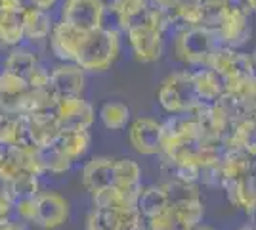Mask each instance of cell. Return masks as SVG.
I'll return each mask as SVG.
<instances>
[{
    "label": "cell",
    "instance_id": "41",
    "mask_svg": "<svg viewBox=\"0 0 256 230\" xmlns=\"http://www.w3.org/2000/svg\"><path fill=\"white\" fill-rule=\"evenodd\" d=\"M27 0H0V8H8V10L23 12L27 8Z\"/></svg>",
    "mask_w": 256,
    "mask_h": 230
},
{
    "label": "cell",
    "instance_id": "7",
    "mask_svg": "<svg viewBox=\"0 0 256 230\" xmlns=\"http://www.w3.org/2000/svg\"><path fill=\"white\" fill-rule=\"evenodd\" d=\"M208 67L212 69L214 73H218V75L222 77V81L230 79V77L256 73V64L254 60H252V56L245 54V52H239L237 48L222 46V44L210 56Z\"/></svg>",
    "mask_w": 256,
    "mask_h": 230
},
{
    "label": "cell",
    "instance_id": "26",
    "mask_svg": "<svg viewBox=\"0 0 256 230\" xmlns=\"http://www.w3.org/2000/svg\"><path fill=\"white\" fill-rule=\"evenodd\" d=\"M138 211L142 213L144 219L150 220L151 217L162 213L164 209H168V197H166V192L162 184L160 186H148L142 188L138 197Z\"/></svg>",
    "mask_w": 256,
    "mask_h": 230
},
{
    "label": "cell",
    "instance_id": "33",
    "mask_svg": "<svg viewBox=\"0 0 256 230\" xmlns=\"http://www.w3.org/2000/svg\"><path fill=\"white\" fill-rule=\"evenodd\" d=\"M228 8L224 0H203L201 2V27L216 33L224 22Z\"/></svg>",
    "mask_w": 256,
    "mask_h": 230
},
{
    "label": "cell",
    "instance_id": "50",
    "mask_svg": "<svg viewBox=\"0 0 256 230\" xmlns=\"http://www.w3.org/2000/svg\"><path fill=\"white\" fill-rule=\"evenodd\" d=\"M197 2H203V0H197Z\"/></svg>",
    "mask_w": 256,
    "mask_h": 230
},
{
    "label": "cell",
    "instance_id": "15",
    "mask_svg": "<svg viewBox=\"0 0 256 230\" xmlns=\"http://www.w3.org/2000/svg\"><path fill=\"white\" fill-rule=\"evenodd\" d=\"M23 37L31 44H38L48 41L54 27L52 12L40 10L34 6H27L23 10Z\"/></svg>",
    "mask_w": 256,
    "mask_h": 230
},
{
    "label": "cell",
    "instance_id": "32",
    "mask_svg": "<svg viewBox=\"0 0 256 230\" xmlns=\"http://www.w3.org/2000/svg\"><path fill=\"white\" fill-rule=\"evenodd\" d=\"M8 190H10L12 197V205L16 201H22V199H31L40 194V180L38 176L34 175H23L16 180L8 182Z\"/></svg>",
    "mask_w": 256,
    "mask_h": 230
},
{
    "label": "cell",
    "instance_id": "22",
    "mask_svg": "<svg viewBox=\"0 0 256 230\" xmlns=\"http://www.w3.org/2000/svg\"><path fill=\"white\" fill-rule=\"evenodd\" d=\"M193 83L203 104H212L224 94V81L210 67H199L193 71Z\"/></svg>",
    "mask_w": 256,
    "mask_h": 230
},
{
    "label": "cell",
    "instance_id": "37",
    "mask_svg": "<svg viewBox=\"0 0 256 230\" xmlns=\"http://www.w3.org/2000/svg\"><path fill=\"white\" fill-rule=\"evenodd\" d=\"M29 88H48L50 87V71L44 66L36 64L25 77Z\"/></svg>",
    "mask_w": 256,
    "mask_h": 230
},
{
    "label": "cell",
    "instance_id": "8",
    "mask_svg": "<svg viewBox=\"0 0 256 230\" xmlns=\"http://www.w3.org/2000/svg\"><path fill=\"white\" fill-rule=\"evenodd\" d=\"M86 33L88 31H82V29H78L71 23H54L50 37H48L54 58L60 60V62H75L76 54H78L80 46L84 43Z\"/></svg>",
    "mask_w": 256,
    "mask_h": 230
},
{
    "label": "cell",
    "instance_id": "46",
    "mask_svg": "<svg viewBox=\"0 0 256 230\" xmlns=\"http://www.w3.org/2000/svg\"><path fill=\"white\" fill-rule=\"evenodd\" d=\"M192 230H212V228H206V226H193Z\"/></svg>",
    "mask_w": 256,
    "mask_h": 230
},
{
    "label": "cell",
    "instance_id": "16",
    "mask_svg": "<svg viewBox=\"0 0 256 230\" xmlns=\"http://www.w3.org/2000/svg\"><path fill=\"white\" fill-rule=\"evenodd\" d=\"M113 161L111 157L100 155L82 167V184L90 194L113 184Z\"/></svg>",
    "mask_w": 256,
    "mask_h": 230
},
{
    "label": "cell",
    "instance_id": "2",
    "mask_svg": "<svg viewBox=\"0 0 256 230\" xmlns=\"http://www.w3.org/2000/svg\"><path fill=\"white\" fill-rule=\"evenodd\" d=\"M157 98L162 110H166L168 113H190L203 104L195 90L193 71L188 69L176 71L166 77L160 83Z\"/></svg>",
    "mask_w": 256,
    "mask_h": 230
},
{
    "label": "cell",
    "instance_id": "21",
    "mask_svg": "<svg viewBox=\"0 0 256 230\" xmlns=\"http://www.w3.org/2000/svg\"><path fill=\"white\" fill-rule=\"evenodd\" d=\"M27 127L25 117L20 113H6L0 111V146L12 148L27 144Z\"/></svg>",
    "mask_w": 256,
    "mask_h": 230
},
{
    "label": "cell",
    "instance_id": "9",
    "mask_svg": "<svg viewBox=\"0 0 256 230\" xmlns=\"http://www.w3.org/2000/svg\"><path fill=\"white\" fill-rule=\"evenodd\" d=\"M86 87V71L75 62H60L50 71V90L56 98L80 96Z\"/></svg>",
    "mask_w": 256,
    "mask_h": 230
},
{
    "label": "cell",
    "instance_id": "43",
    "mask_svg": "<svg viewBox=\"0 0 256 230\" xmlns=\"http://www.w3.org/2000/svg\"><path fill=\"white\" fill-rule=\"evenodd\" d=\"M151 4H155V6H159V8H164V10H170L174 8L176 4H180L182 0H150Z\"/></svg>",
    "mask_w": 256,
    "mask_h": 230
},
{
    "label": "cell",
    "instance_id": "17",
    "mask_svg": "<svg viewBox=\"0 0 256 230\" xmlns=\"http://www.w3.org/2000/svg\"><path fill=\"white\" fill-rule=\"evenodd\" d=\"M29 88L25 77L16 75L8 69L0 71V111L18 113V102Z\"/></svg>",
    "mask_w": 256,
    "mask_h": 230
},
{
    "label": "cell",
    "instance_id": "18",
    "mask_svg": "<svg viewBox=\"0 0 256 230\" xmlns=\"http://www.w3.org/2000/svg\"><path fill=\"white\" fill-rule=\"evenodd\" d=\"M54 144L75 163L88 153L90 146H92V136L84 129H62L60 136L56 138Z\"/></svg>",
    "mask_w": 256,
    "mask_h": 230
},
{
    "label": "cell",
    "instance_id": "39",
    "mask_svg": "<svg viewBox=\"0 0 256 230\" xmlns=\"http://www.w3.org/2000/svg\"><path fill=\"white\" fill-rule=\"evenodd\" d=\"M12 211V197L8 190V182L0 178V215H10Z\"/></svg>",
    "mask_w": 256,
    "mask_h": 230
},
{
    "label": "cell",
    "instance_id": "35",
    "mask_svg": "<svg viewBox=\"0 0 256 230\" xmlns=\"http://www.w3.org/2000/svg\"><path fill=\"white\" fill-rule=\"evenodd\" d=\"M148 230H192V226L188 222H184L176 215L174 209L168 207L159 215L151 217L150 222H148Z\"/></svg>",
    "mask_w": 256,
    "mask_h": 230
},
{
    "label": "cell",
    "instance_id": "14",
    "mask_svg": "<svg viewBox=\"0 0 256 230\" xmlns=\"http://www.w3.org/2000/svg\"><path fill=\"white\" fill-rule=\"evenodd\" d=\"M150 0H111L107 2V12L115 18L120 31L126 33L132 25H138L146 18Z\"/></svg>",
    "mask_w": 256,
    "mask_h": 230
},
{
    "label": "cell",
    "instance_id": "11",
    "mask_svg": "<svg viewBox=\"0 0 256 230\" xmlns=\"http://www.w3.org/2000/svg\"><path fill=\"white\" fill-rule=\"evenodd\" d=\"M23 117H25V127H27V140L36 148L52 146L62 132V125L54 110L38 111V113L23 115Z\"/></svg>",
    "mask_w": 256,
    "mask_h": 230
},
{
    "label": "cell",
    "instance_id": "40",
    "mask_svg": "<svg viewBox=\"0 0 256 230\" xmlns=\"http://www.w3.org/2000/svg\"><path fill=\"white\" fill-rule=\"evenodd\" d=\"M228 12H237V14H245V16H252L250 10V2L248 0H224Z\"/></svg>",
    "mask_w": 256,
    "mask_h": 230
},
{
    "label": "cell",
    "instance_id": "20",
    "mask_svg": "<svg viewBox=\"0 0 256 230\" xmlns=\"http://www.w3.org/2000/svg\"><path fill=\"white\" fill-rule=\"evenodd\" d=\"M23 12L0 8V48H14L25 41L23 37Z\"/></svg>",
    "mask_w": 256,
    "mask_h": 230
},
{
    "label": "cell",
    "instance_id": "24",
    "mask_svg": "<svg viewBox=\"0 0 256 230\" xmlns=\"http://www.w3.org/2000/svg\"><path fill=\"white\" fill-rule=\"evenodd\" d=\"M170 29L186 31L192 27H201V2L197 0H182L180 4H176L170 8Z\"/></svg>",
    "mask_w": 256,
    "mask_h": 230
},
{
    "label": "cell",
    "instance_id": "48",
    "mask_svg": "<svg viewBox=\"0 0 256 230\" xmlns=\"http://www.w3.org/2000/svg\"><path fill=\"white\" fill-rule=\"evenodd\" d=\"M252 60H254V64H256V50H254V54H252Z\"/></svg>",
    "mask_w": 256,
    "mask_h": 230
},
{
    "label": "cell",
    "instance_id": "6",
    "mask_svg": "<svg viewBox=\"0 0 256 230\" xmlns=\"http://www.w3.org/2000/svg\"><path fill=\"white\" fill-rule=\"evenodd\" d=\"M54 111L58 115L62 129H84V131H88L94 125V119H96L92 104L82 98V94L80 96H62V98H58Z\"/></svg>",
    "mask_w": 256,
    "mask_h": 230
},
{
    "label": "cell",
    "instance_id": "30",
    "mask_svg": "<svg viewBox=\"0 0 256 230\" xmlns=\"http://www.w3.org/2000/svg\"><path fill=\"white\" fill-rule=\"evenodd\" d=\"M113 184L117 186H140L142 184V169L132 159H115L113 161Z\"/></svg>",
    "mask_w": 256,
    "mask_h": 230
},
{
    "label": "cell",
    "instance_id": "47",
    "mask_svg": "<svg viewBox=\"0 0 256 230\" xmlns=\"http://www.w3.org/2000/svg\"><path fill=\"white\" fill-rule=\"evenodd\" d=\"M237 230H256V226H241V228H237Z\"/></svg>",
    "mask_w": 256,
    "mask_h": 230
},
{
    "label": "cell",
    "instance_id": "4",
    "mask_svg": "<svg viewBox=\"0 0 256 230\" xmlns=\"http://www.w3.org/2000/svg\"><path fill=\"white\" fill-rule=\"evenodd\" d=\"M106 14V0H64L60 6V22L71 23L82 31H94L104 27Z\"/></svg>",
    "mask_w": 256,
    "mask_h": 230
},
{
    "label": "cell",
    "instance_id": "27",
    "mask_svg": "<svg viewBox=\"0 0 256 230\" xmlns=\"http://www.w3.org/2000/svg\"><path fill=\"white\" fill-rule=\"evenodd\" d=\"M36 64H38L36 52H32L31 48H25L22 44H18V46L10 48V52H8L4 64H2V69H8V71L16 73V75L27 77V73Z\"/></svg>",
    "mask_w": 256,
    "mask_h": 230
},
{
    "label": "cell",
    "instance_id": "51",
    "mask_svg": "<svg viewBox=\"0 0 256 230\" xmlns=\"http://www.w3.org/2000/svg\"><path fill=\"white\" fill-rule=\"evenodd\" d=\"M254 178H256V176H254Z\"/></svg>",
    "mask_w": 256,
    "mask_h": 230
},
{
    "label": "cell",
    "instance_id": "45",
    "mask_svg": "<svg viewBox=\"0 0 256 230\" xmlns=\"http://www.w3.org/2000/svg\"><path fill=\"white\" fill-rule=\"evenodd\" d=\"M4 152H6V148H4V146H0V161L4 159Z\"/></svg>",
    "mask_w": 256,
    "mask_h": 230
},
{
    "label": "cell",
    "instance_id": "12",
    "mask_svg": "<svg viewBox=\"0 0 256 230\" xmlns=\"http://www.w3.org/2000/svg\"><path fill=\"white\" fill-rule=\"evenodd\" d=\"M130 144L142 155H155L162 152V131L160 123L151 117H140L130 127Z\"/></svg>",
    "mask_w": 256,
    "mask_h": 230
},
{
    "label": "cell",
    "instance_id": "25",
    "mask_svg": "<svg viewBox=\"0 0 256 230\" xmlns=\"http://www.w3.org/2000/svg\"><path fill=\"white\" fill-rule=\"evenodd\" d=\"M56 96L48 88H27L20 102H18V113L20 115H31V113H38V111L54 110L56 106Z\"/></svg>",
    "mask_w": 256,
    "mask_h": 230
},
{
    "label": "cell",
    "instance_id": "29",
    "mask_svg": "<svg viewBox=\"0 0 256 230\" xmlns=\"http://www.w3.org/2000/svg\"><path fill=\"white\" fill-rule=\"evenodd\" d=\"M100 119L109 131H120L130 121V108L122 102H106L100 110Z\"/></svg>",
    "mask_w": 256,
    "mask_h": 230
},
{
    "label": "cell",
    "instance_id": "1",
    "mask_svg": "<svg viewBox=\"0 0 256 230\" xmlns=\"http://www.w3.org/2000/svg\"><path fill=\"white\" fill-rule=\"evenodd\" d=\"M120 52V33L115 27H100L88 31L76 54L75 64L90 73L107 71Z\"/></svg>",
    "mask_w": 256,
    "mask_h": 230
},
{
    "label": "cell",
    "instance_id": "10",
    "mask_svg": "<svg viewBox=\"0 0 256 230\" xmlns=\"http://www.w3.org/2000/svg\"><path fill=\"white\" fill-rule=\"evenodd\" d=\"M69 219V201L58 192H40L36 196L34 224L44 230H54Z\"/></svg>",
    "mask_w": 256,
    "mask_h": 230
},
{
    "label": "cell",
    "instance_id": "31",
    "mask_svg": "<svg viewBox=\"0 0 256 230\" xmlns=\"http://www.w3.org/2000/svg\"><path fill=\"white\" fill-rule=\"evenodd\" d=\"M166 197H168V205H182V203H190V201H199V192L193 186V182H186V180H176L172 178L170 182L162 184Z\"/></svg>",
    "mask_w": 256,
    "mask_h": 230
},
{
    "label": "cell",
    "instance_id": "42",
    "mask_svg": "<svg viewBox=\"0 0 256 230\" xmlns=\"http://www.w3.org/2000/svg\"><path fill=\"white\" fill-rule=\"evenodd\" d=\"M27 4L34 6V8H40V10L52 12L60 4V0H27Z\"/></svg>",
    "mask_w": 256,
    "mask_h": 230
},
{
    "label": "cell",
    "instance_id": "49",
    "mask_svg": "<svg viewBox=\"0 0 256 230\" xmlns=\"http://www.w3.org/2000/svg\"><path fill=\"white\" fill-rule=\"evenodd\" d=\"M136 230H148L146 226H140V228H136Z\"/></svg>",
    "mask_w": 256,
    "mask_h": 230
},
{
    "label": "cell",
    "instance_id": "13",
    "mask_svg": "<svg viewBox=\"0 0 256 230\" xmlns=\"http://www.w3.org/2000/svg\"><path fill=\"white\" fill-rule=\"evenodd\" d=\"M250 16L245 14H237V12H228L222 25L216 31L218 44L230 46V48H241L243 44L248 43L250 39Z\"/></svg>",
    "mask_w": 256,
    "mask_h": 230
},
{
    "label": "cell",
    "instance_id": "36",
    "mask_svg": "<svg viewBox=\"0 0 256 230\" xmlns=\"http://www.w3.org/2000/svg\"><path fill=\"white\" fill-rule=\"evenodd\" d=\"M170 207V205H168ZM172 209L176 211V215L180 217L184 222H188L190 226H197L201 219H203V201H190V203H182V205H172Z\"/></svg>",
    "mask_w": 256,
    "mask_h": 230
},
{
    "label": "cell",
    "instance_id": "19",
    "mask_svg": "<svg viewBox=\"0 0 256 230\" xmlns=\"http://www.w3.org/2000/svg\"><path fill=\"white\" fill-rule=\"evenodd\" d=\"M250 155L241 150H230L228 155L220 157V161L216 163V169L220 173V178H222V184H230V182H235L239 178H245V176L250 175Z\"/></svg>",
    "mask_w": 256,
    "mask_h": 230
},
{
    "label": "cell",
    "instance_id": "44",
    "mask_svg": "<svg viewBox=\"0 0 256 230\" xmlns=\"http://www.w3.org/2000/svg\"><path fill=\"white\" fill-rule=\"evenodd\" d=\"M250 2V10H252V14H256V0H248Z\"/></svg>",
    "mask_w": 256,
    "mask_h": 230
},
{
    "label": "cell",
    "instance_id": "23",
    "mask_svg": "<svg viewBox=\"0 0 256 230\" xmlns=\"http://www.w3.org/2000/svg\"><path fill=\"white\" fill-rule=\"evenodd\" d=\"M224 188L228 199L235 207L245 209V211H254L256 209V178L248 175L245 178H239L235 182L226 184Z\"/></svg>",
    "mask_w": 256,
    "mask_h": 230
},
{
    "label": "cell",
    "instance_id": "5",
    "mask_svg": "<svg viewBox=\"0 0 256 230\" xmlns=\"http://www.w3.org/2000/svg\"><path fill=\"white\" fill-rule=\"evenodd\" d=\"M128 43L134 52V58L140 64H153L162 56V33L151 27L150 23H138L132 25L126 31Z\"/></svg>",
    "mask_w": 256,
    "mask_h": 230
},
{
    "label": "cell",
    "instance_id": "3",
    "mask_svg": "<svg viewBox=\"0 0 256 230\" xmlns=\"http://www.w3.org/2000/svg\"><path fill=\"white\" fill-rule=\"evenodd\" d=\"M218 39L212 31L204 27H192L178 31L174 39V54L186 66L208 67L210 56L218 48Z\"/></svg>",
    "mask_w": 256,
    "mask_h": 230
},
{
    "label": "cell",
    "instance_id": "34",
    "mask_svg": "<svg viewBox=\"0 0 256 230\" xmlns=\"http://www.w3.org/2000/svg\"><path fill=\"white\" fill-rule=\"evenodd\" d=\"M84 230H118L117 209L94 207L86 217Z\"/></svg>",
    "mask_w": 256,
    "mask_h": 230
},
{
    "label": "cell",
    "instance_id": "38",
    "mask_svg": "<svg viewBox=\"0 0 256 230\" xmlns=\"http://www.w3.org/2000/svg\"><path fill=\"white\" fill-rule=\"evenodd\" d=\"M12 209L18 213V217L25 222H34V217H36V197H31V199H22V201H16Z\"/></svg>",
    "mask_w": 256,
    "mask_h": 230
},
{
    "label": "cell",
    "instance_id": "28",
    "mask_svg": "<svg viewBox=\"0 0 256 230\" xmlns=\"http://www.w3.org/2000/svg\"><path fill=\"white\" fill-rule=\"evenodd\" d=\"M38 159H40V167H42L44 175L46 173H50V175H65L73 167V161L56 144L46 146V148H38Z\"/></svg>",
    "mask_w": 256,
    "mask_h": 230
}]
</instances>
